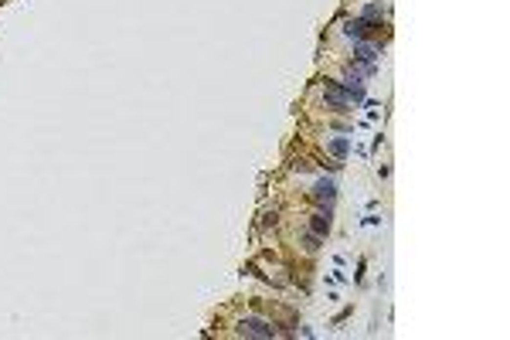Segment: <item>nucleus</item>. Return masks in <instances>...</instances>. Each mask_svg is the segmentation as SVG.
I'll list each match as a JSON object with an SVG mask.
<instances>
[{"label":"nucleus","mask_w":510,"mask_h":340,"mask_svg":"<svg viewBox=\"0 0 510 340\" xmlns=\"http://www.w3.org/2000/svg\"><path fill=\"white\" fill-rule=\"evenodd\" d=\"M377 58H381V41H354V65L364 75L377 71Z\"/></svg>","instance_id":"obj_1"},{"label":"nucleus","mask_w":510,"mask_h":340,"mask_svg":"<svg viewBox=\"0 0 510 340\" xmlns=\"http://www.w3.org/2000/svg\"><path fill=\"white\" fill-rule=\"evenodd\" d=\"M238 334L242 337H279V330L269 323V320H259V317H245L238 323Z\"/></svg>","instance_id":"obj_2"},{"label":"nucleus","mask_w":510,"mask_h":340,"mask_svg":"<svg viewBox=\"0 0 510 340\" xmlns=\"http://www.w3.org/2000/svg\"><path fill=\"white\" fill-rule=\"evenodd\" d=\"M364 78H367V75L357 65H351L347 71H344V82H340V85L347 89L351 102H364Z\"/></svg>","instance_id":"obj_3"},{"label":"nucleus","mask_w":510,"mask_h":340,"mask_svg":"<svg viewBox=\"0 0 510 340\" xmlns=\"http://www.w3.org/2000/svg\"><path fill=\"white\" fill-rule=\"evenodd\" d=\"M323 99H327V106L337 109V113H347V106H351V95H347V89H344L340 82H323Z\"/></svg>","instance_id":"obj_4"},{"label":"nucleus","mask_w":510,"mask_h":340,"mask_svg":"<svg viewBox=\"0 0 510 340\" xmlns=\"http://www.w3.org/2000/svg\"><path fill=\"white\" fill-rule=\"evenodd\" d=\"M377 27H381V24H371V21H364V17H351V21L344 24V34L354 38V41H367Z\"/></svg>","instance_id":"obj_5"},{"label":"nucleus","mask_w":510,"mask_h":340,"mask_svg":"<svg viewBox=\"0 0 510 340\" xmlns=\"http://www.w3.org/2000/svg\"><path fill=\"white\" fill-rule=\"evenodd\" d=\"M313 201L320 204V207H330V204L337 201V184L327 177V181H316L313 184Z\"/></svg>","instance_id":"obj_6"},{"label":"nucleus","mask_w":510,"mask_h":340,"mask_svg":"<svg viewBox=\"0 0 510 340\" xmlns=\"http://www.w3.org/2000/svg\"><path fill=\"white\" fill-rule=\"evenodd\" d=\"M310 231L320 235V238L330 231V207H320L316 214H310Z\"/></svg>","instance_id":"obj_7"},{"label":"nucleus","mask_w":510,"mask_h":340,"mask_svg":"<svg viewBox=\"0 0 510 340\" xmlns=\"http://www.w3.org/2000/svg\"><path fill=\"white\" fill-rule=\"evenodd\" d=\"M327 150H330L337 160H344L347 150H351V139H347V136H333V139H327Z\"/></svg>","instance_id":"obj_8"},{"label":"nucleus","mask_w":510,"mask_h":340,"mask_svg":"<svg viewBox=\"0 0 510 340\" xmlns=\"http://www.w3.org/2000/svg\"><path fill=\"white\" fill-rule=\"evenodd\" d=\"M381 14H384V7H381V3H367L361 17H364V21H371V24H377V17H381Z\"/></svg>","instance_id":"obj_9"},{"label":"nucleus","mask_w":510,"mask_h":340,"mask_svg":"<svg viewBox=\"0 0 510 340\" xmlns=\"http://www.w3.org/2000/svg\"><path fill=\"white\" fill-rule=\"evenodd\" d=\"M299 242H303V249H306V252H316V249H320V242H323V238H320V235H313V231H306V235H303V238H299Z\"/></svg>","instance_id":"obj_10"}]
</instances>
